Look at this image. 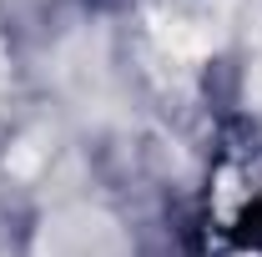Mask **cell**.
<instances>
[{
  "instance_id": "1",
  "label": "cell",
  "mask_w": 262,
  "mask_h": 257,
  "mask_svg": "<svg viewBox=\"0 0 262 257\" xmlns=\"http://www.w3.org/2000/svg\"><path fill=\"white\" fill-rule=\"evenodd\" d=\"M35 257H131V242L106 212L66 207L40 227Z\"/></svg>"
},
{
  "instance_id": "2",
  "label": "cell",
  "mask_w": 262,
  "mask_h": 257,
  "mask_svg": "<svg viewBox=\"0 0 262 257\" xmlns=\"http://www.w3.org/2000/svg\"><path fill=\"white\" fill-rule=\"evenodd\" d=\"M0 76H5V61H0Z\"/></svg>"
}]
</instances>
